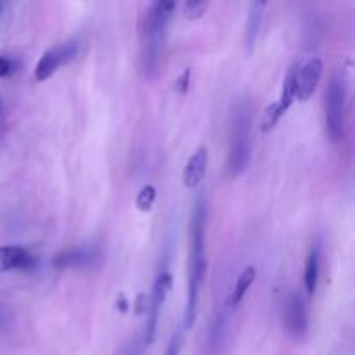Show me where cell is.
<instances>
[{
    "label": "cell",
    "mask_w": 355,
    "mask_h": 355,
    "mask_svg": "<svg viewBox=\"0 0 355 355\" xmlns=\"http://www.w3.org/2000/svg\"><path fill=\"white\" fill-rule=\"evenodd\" d=\"M0 9H2V3H0Z\"/></svg>",
    "instance_id": "24"
},
{
    "label": "cell",
    "mask_w": 355,
    "mask_h": 355,
    "mask_svg": "<svg viewBox=\"0 0 355 355\" xmlns=\"http://www.w3.org/2000/svg\"><path fill=\"white\" fill-rule=\"evenodd\" d=\"M210 2L207 0H189V2L184 3V16L187 19H200L205 16Z\"/></svg>",
    "instance_id": "16"
},
{
    "label": "cell",
    "mask_w": 355,
    "mask_h": 355,
    "mask_svg": "<svg viewBox=\"0 0 355 355\" xmlns=\"http://www.w3.org/2000/svg\"><path fill=\"white\" fill-rule=\"evenodd\" d=\"M266 2H253L250 6V14L248 21H246L245 26V35H243V40H245V51L248 54H252L253 49H255L257 40H259L260 35V26H262L263 19V9H266Z\"/></svg>",
    "instance_id": "12"
},
{
    "label": "cell",
    "mask_w": 355,
    "mask_h": 355,
    "mask_svg": "<svg viewBox=\"0 0 355 355\" xmlns=\"http://www.w3.org/2000/svg\"><path fill=\"white\" fill-rule=\"evenodd\" d=\"M305 290L309 295H314L318 290L319 283V250L312 248L305 262V274H304Z\"/></svg>",
    "instance_id": "14"
},
{
    "label": "cell",
    "mask_w": 355,
    "mask_h": 355,
    "mask_svg": "<svg viewBox=\"0 0 355 355\" xmlns=\"http://www.w3.org/2000/svg\"><path fill=\"white\" fill-rule=\"evenodd\" d=\"M120 298H121V304H118V309H120L121 312H127V309H128L127 298H125V295H120Z\"/></svg>",
    "instance_id": "22"
},
{
    "label": "cell",
    "mask_w": 355,
    "mask_h": 355,
    "mask_svg": "<svg viewBox=\"0 0 355 355\" xmlns=\"http://www.w3.org/2000/svg\"><path fill=\"white\" fill-rule=\"evenodd\" d=\"M35 266H37V260L23 246H0V269L2 270H28L33 269Z\"/></svg>",
    "instance_id": "9"
},
{
    "label": "cell",
    "mask_w": 355,
    "mask_h": 355,
    "mask_svg": "<svg viewBox=\"0 0 355 355\" xmlns=\"http://www.w3.org/2000/svg\"><path fill=\"white\" fill-rule=\"evenodd\" d=\"M284 329L293 338H302L309 329L307 305L302 295L291 293L284 304Z\"/></svg>",
    "instance_id": "7"
},
{
    "label": "cell",
    "mask_w": 355,
    "mask_h": 355,
    "mask_svg": "<svg viewBox=\"0 0 355 355\" xmlns=\"http://www.w3.org/2000/svg\"><path fill=\"white\" fill-rule=\"evenodd\" d=\"M165 355H179V340L177 338L172 340V343H170L168 349H166Z\"/></svg>",
    "instance_id": "21"
},
{
    "label": "cell",
    "mask_w": 355,
    "mask_h": 355,
    "mask_svg": "<svg viewBox=\"0 0 355 355\" xmlns=\"http://www.w3.org/2000/svg\"><path fill=\"white\" fill-rule=\"evenodd\" d=\"M252 125L253 110L250 101H241L232 111L231 142H229L227 172L231 177H238L248 168L252 159Z\"/></svg>",
    "instance_id": "3"
},
{
    "label": "cell",
    "mask_w": 355,
    "mask_h": 355,
    "mask_svg": "<svg viewBox=\"0 0 355 355\" xmlns=\"http://www.w3.org/2000/svg\"><path fill=\"white\" fill-rule=\"evenodd\" d=\"M189 82H191V69H186L182 75L179 76V80L175 82V90L179 94H186L187 89H189Z\"/></svg>",
    "instance_id": "18"
},
{
    "label": "cell",
    "mask_w": 355,
    "mask_h": 355,
    "mask_svg": "<svg viewBox=\"0 0 355 355\" xmlns=\"http://www.w3.org/2000/svg\"><path fill=\"white\" fill-rule=\"evenodd\" d=\"M347 80L342 73L329 78L324 90V123L333 142H342L347 134Z\"/></svg>",
    "instance_id": "4"
},
{
    "label": "cell",
    "mask_w": 355,
    "mask_h": 355,
    "mask_svg": "<svg viewBox=\"0 0 355 355\" xmlns=\"http://www.w3.org/2000/svg\"><path fill=\"white\" fill-rule=\"evenodd\" d=\"M207 165H208V151L207 148H198L196 151L193 153L189 159L186 163V168H184L182 180L184 186L187 189H196L198 186L203 180L205 173H207Z\"/></svg>",
    "instance_id": "10"
},
{
    "label": "cell",
    "mask_w": 355,
    "mask_h": 355,
    "mask_svg": "<svg viewBox=\"0 0 355 355\" xmlns=\"http://www.w3.org/2000/svg\"><path fill=\"white\" fill-rule=\"evenodd\" d=\"M255 267H246L241 274L238 276V281H236V286L232 290L231 297H229V307L236 309L243 302L245 295L248 293L250 286L255 281Z\"/></svg>",
    "instance_id": "13"
},
{
    "label": "cell",
    "mask_w": 355,
    "mask_h": 355,
    "mask_svg": "<svg viewBox=\"0 0 355 355\" xmlns=\"http://www.w3.org/2000/svg\"><path fill=\"white\" fill-rule=\"evenodd\" d=\"M12 71H14L12 61H9L7 58L0 55V78H6V76H9Z\"/></svg>",
    "instance_id": "19"
},
{
    "label": "cell",
    "mask_w": 355,
    "mask_h": 355,
    "mask_svg": "<svg viewBox=\"0 0 355 355\" xmlns=\"http://www.w3.org/2000/svg\"><path fill=\"white\" fill-rule=\"evenodd\" d=\"M175 2H153L142 16V55L141 64L146 76H155L162 62L163 40H165L166 24L175 10Z\"/></svg>",
    "instance_id": "2"
},
{
    "label": "cell",
    "mask_w": 355,
    "mask_h": 355,
    "mask_svg": "<svg viewBox=\"0 0 355 355\" xmlns=\"http://www.w3.org/2000/svg\"><path fill=\"white\" fill-rule=\"evenodd\" d=\"M205 232H207V205L205 200H198L191 224V260L187 270V297L184 309V328L189 329L194 324L198 314V298L201 284L207 276V255H205Z\"/></svg>",
    "instance_id": "1"
},
{
    "label": "cell",
    "mask_w": 355,
    "mask_h": 355,
    "mask_svg": "<svg viewBox=\"0 0 355 355\" xmlns=\"http://www.w3.org/2000/svg\"><path fill=\"white\" fill-rule=\"evenodd\" d=\"M99 260V253L94 248H75L68 252L59 253L54 259V266L59 269H68V267H89Z\"/></svg>",
    "instance_id": "11"
},
{
    "label": "cell",
    "mask_w": 355,
    "mask_h": 355,
    "mask_svg": "<svg viewBox=\"0 0 355 355\" xmlns=\"http://www.w3.org/2000/svg\"><path fill=\"white\" fill-rule=\"evenodd\" d=\"M170 290H172V274L170 272L158 274L155 284H153V291H151V298H149L148 302V309H146L148 319H146L144 335H142L144 345H151V343L155 342L159 314H162L163 304H165Z\"/></svg>",
    "instance_id": "5"
},
{
    "label": "cell",
    "mask_w": 355,
    "mask_h": 355,
    "mask_svg": "<svg viewBox=\"0 0 355 355\" xmlns=\"http://www.w3.org/2000/svg\"><path fill=\"white\" fill-rule=\"evenodd\" d=\"M155 200H156L155 186L148 184V186H144L141 191H139L137 201H135V203H137V208L141 211H149L153 208V205H155Z\"/></svg>",
    "instance_id": "15"
},
{
    "label": "cell",
    "mask_w": 355,
    "mask_h": 355,
    "mask_svg": "<svg viewBox=\"0 0 355 355\" xmlns=\"http://www.w3.org/2000/svg\"><path fill=\"white\" fill-rule=\"evenodd\" d=\"M322 71H324V64L319 58L309 59L302 68H298L297 99L309 101L314 96L315 89L322 78Z\"/></svg>",
    "instance_id": "8"
},
{
    "label": "cell",
    "mask_w": 355,
    "mask_h": 355,
    "mask_svg": "<svg viewBox=\"0 0 355 355\" xmlns=\"http://www.w3.org/2000/svg\"><path fill=\"white\" fill-rule=\"evenodd\" d=\"M10 321V314L3 307H0V329L6 328Z\"/></svg>",
    "instance_id": "20"
},
{
    "label": "cell",
    "mask_w": 355,
    "mask_h": 355,
    "mask_svg": "<svg viewBox=\"0 0 355 355\" xmlns=\"http://www.w3.org/2000/svg\"><path fill=\"white\" fill-rule=\"evenodd\" d=\"M144 340H142V336H132V338H128L127 342L123 343V345L120 347V349L116 350V354L114 355H142L144 352Z\"/></svg>",
    "instance_id": "17"
},
{
    "label": "cell",
    "mask_w": 355,
    "mask_h": 355,
    "mask_svg": "<svg viewBox=\"0 0 355 355\" xmlns=\"http://www.w3.org/2000/svg\"><path fill=\"white\" fill-rule=\"evenodd\" d=\"M76 55H78V44H76V40H69L66 44L59 45V47L49 49L40 58L37 68H35V78L38 82H45V80L51 78L58 71L59 66L68 64Z\"/></svg>",
    "instance_id": "6"
},
{
    "label": "cell",
    "mask_w": 355,
    "mask_h": 355,
    "mask_svg": "<svg viewBox=\"0 0 355 355\" xmlns=\"http://www.w3.org/2000/svg\"><path fill=\"white\" fill-rule=\"evenodd\" d=\"M0 120H2V107H0Z\"/></svg>",
    "instance_id": "23"
}]
</instances>
